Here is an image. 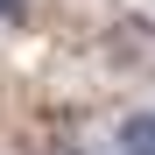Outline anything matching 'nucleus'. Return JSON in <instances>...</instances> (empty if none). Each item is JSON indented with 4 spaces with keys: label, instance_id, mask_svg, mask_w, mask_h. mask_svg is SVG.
Segmentation results:
<instances>
[{
    "label": "nucleus",
    "instance_id": "3",
    "mask_svg": "<svg viewBox=\"0 0 155 155\" xmlns=\"http://www.w3.org/2000/svg\"><path fill=\"white\" fill-rule=\"evenodd\" d=\"M28 7H35V0H0V35H14V28H28Z\"/></svg>",
    "mask_w": 155,
    "mask_h": 155
},
{
    "label": "nucleus",
    "instance_id": "4",
    "mask_svg": "<svg viewBox=\"0 0 155 155\" xmlns=\"http://www.w3.org/2000/svg\"><path fill=\"white\" fill-rule=\"evenodd\" d=\"M57 155H113V148H92V141H64Z\"/></svg>",
    "mask_w": 155,
    "mask_h": 155
},
{
    "label": "nucleus",
    "instance_id": "1",
    "mask_svg": "<svg viewBox=\"0 0 155 155\" xmlns=\"http://www.w3.org/2000/svg\"><path fill=\"white\" fill-rule=\"evenodd\" d=\"M113 155H155V106H127L113 120Z\"/></svg>",
    "mask_w": 155,
    "mask_h": 155
},
{
    "label": "nucleus",
    "instance_id": "2",
    "mask_svg": "<svg viewBox=\"0 0 155 155\" xmlns=\"http://www.w3.org/2000/svg\"><path fill=\"white\" fill-rule=\"evenodd\" d=\"M141 42H155V21H148V14H120V21H113V49L134 57Z\"/></svg>",
    "mask_w": 155,
    "mask_h": 155
}]
</instances>
